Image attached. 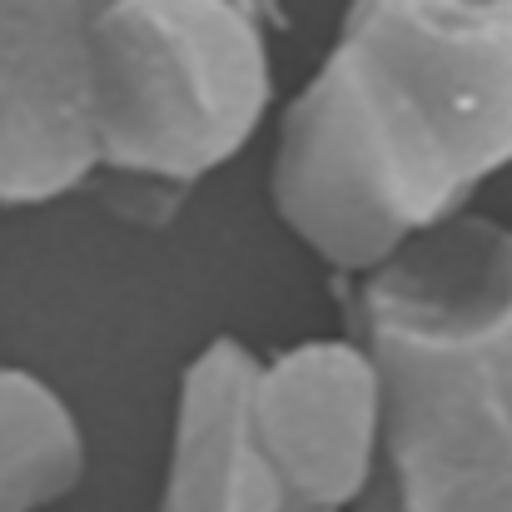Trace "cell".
Here are the masks:
<instances>
[{"label":"cell","mask_w":512,"mask_h":512,"mask_svg":"<svg viewBox=\"0 0 512 512\" xmlns=\"http://www.w3.org/2000/svg\"><path fill=\"white\" fill-rule=\"evenodd\" d=\"M512 170V0H348L279 115L269 199L339 279L468 214Z\"/></svg>","instance_id":"cell-1"},{"label":"cell","mask_w":512,"mask_h":512,"mask_svg":"<svg viewBox=\"0 0 512 512\" xmlns=\"http://www.w3.org/2000/svg\"><path fill=\"white\" fill-rule=\"evenodd\" d=\"M383 383L373 488L353 512H512V229L463 214L343 289Z\"/></svg>","instance_id":"cell-2"},{"label":"cell","mask_w":512,"mask_h":512,"mask_svg":"<svg viewBox=\"0 0 512 512\" xmlns=\"http://www.w3.org/2000/svg\"><path fill=\"white\" fill-rule=\"evenodd\" d=\"M274 30L249 0L90 5L95 179L120 209L170 214L254 145L274 110Z\"/></svg>","instance_id":"cell-3"},{"label":"cell","mask_w":512,"mask_h":512,"mask_svg":"<svg viewBox=\"0 0 512 512\" xmlns=\"http://www.w3.org/2000/svg\"><path fill=\"white\" fill-rule=\"evenodd\" d=\"M259 453L299 512H353L378 473L383 383L358 339H309L254 363Z\"/></svg>","instance_id":"cell-4"},{"label":"cell","mask_w":512,"mask_h":512,"mask_svg":"<svg viewBox=\"0 0 512 512\" xmlns=\"http://www.w3.org/2000/svg\"><path fill=\"white\" fill-rule=\"evenodd\" d=\"M90 179V0H0V209H45Z\"/></svg>","instance_id":"cell-5"},{"label":"cell","mask_w":512,"mask_h":512,"mask_svg":"<svg viewBox=\"0 0 512 512\" xmlns=\"http://www.w3.org/2000/svg\"><path fill=\"white\" fill-rule=\"evenodd\" d=\"M254 363V348L214 339L179 373L160 512H299L274 483L254 438Z\"/></svg>","instance_id":"cell-6"},{"label":"cell","mask_w":512,"mask_h":512,"mask_svg":"<svg viewBox=\"0 0 512 512\" xmlns=\"http://www.w3.org/2000/svg\"><path fill=\"white\" fill-rule=\"evenodd\" d=\"M85 478V428L60 388L0 363V512H45Z\"/></svg>","instance_id":"cell-7"},{"label":"cell","mask_w":512,"mask_h":512,"mask_svg":"<svg viewBox=\"0 0 512 512\" xmlns=\"http://www.w3.org/2000/svg\"><path fill=\"white\" fill-rule=\"evenodd\" d=\"M90 5H95V0H90ZM249 5H254L259 15H269L274 25H284V0H249Z\"/></svg>","instance_id":"cell-8"}]
</instances>
